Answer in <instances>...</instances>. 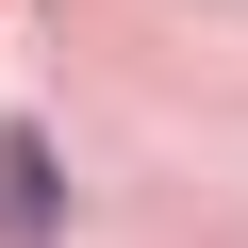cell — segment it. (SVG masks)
<instances>
[{
    "mask_svg": "<svg viewBox=\"0 0 248 248\" xmlns=\"http://www.w3.org/2000/svg\"><path fill=\"white\" fill-rule=\"evenodd\" d=\"M66 232V166H50V133H0V248H50Z\"/></svg>",
    "mask_w": 248,
    "mask_h": 248,
    "instance_id": "cell-1",
    "label": "cell"
}]
</instances>
